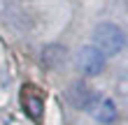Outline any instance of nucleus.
I'll return each instance as SVG.
<instances>
[{
  "label": "nucleus",
  "instance_id": "39448f33",
  "mask_svg": "<svg viewBox=\"0 0 128 125\" xmlns=\"http://www.w3.org/2000/svg\"><path fill=\"white\" fill-rule=\"evenodd\" d=\"M93 97H96V95L88 90L86 86H82V83L72 86V90H70V100H72V104L77 109H88V104H91Z\"/></svg>",
  "mask_w": 128,
  "mask_h": 125
},
{
  "label": "nucleus",
  "instance_id": "f257e3e1",
  "mask_svg": "<svg viewBox=\"0 0 128 125\" xmlns=\"http://www.w3.org/2000/svg\"><path fill=\"white\" fill-rule=\"evenodd\" d=\"M93 46L100 51L102 56H116L119 51L124 49L126 37L121 33V28L114 23H98L93 30Z\"/></svg>",
  "mask_w": 128,
  "mask_h": 125
},
{
  "label": "nucleus",
  "instance_id": "20e7f679",
  "mask_svg": "<svg viewBox=\"0 0 128 125\" xmlns=\"http://www.w3.org/2000/svg\"><path fill=\"white\" fill-rule=\"evenodd\" d=\"M88 111H91V116L98 123H102V125H110V123L116 121V104L110 97L96 95V97L91 100V104H88Z\"/></svg>",
  "mask_w": 128,
  "mask_h": 125
},
{
  "label": "nucleus",
  "instance_id": "7ed1b4c3",
  "mask_svg": "<svg viewBox=\"0 0 128 125\" xmlns=\"http://www.w3.org/2000/svg\"><path fill=\"white\" fill-rule=\"evenodd\" d=\"M77 65L86 77H96L105 70V56L96 46H82L77 53Z\"/></svg>",
  "mask_w": 128,
  "mask_h": 125
},
{
  "label": "nucleus",
  "instance_id": "f03ea898",
  "mask_svg": "<svg viewBox=\"0 0 128 125\" xmlns=\"http://www.w3.org/2000/svg\"><path fill=\"white\" fill-rule=\"evenodd\" d=\"M19 100H21V107L24 111L30 116L33 121H42V111H44V95L37 86L33 83H26L19 93Z\"/></svg>",
  "mask_w": 128,
  "mask_h": 125
}]
</instances>
